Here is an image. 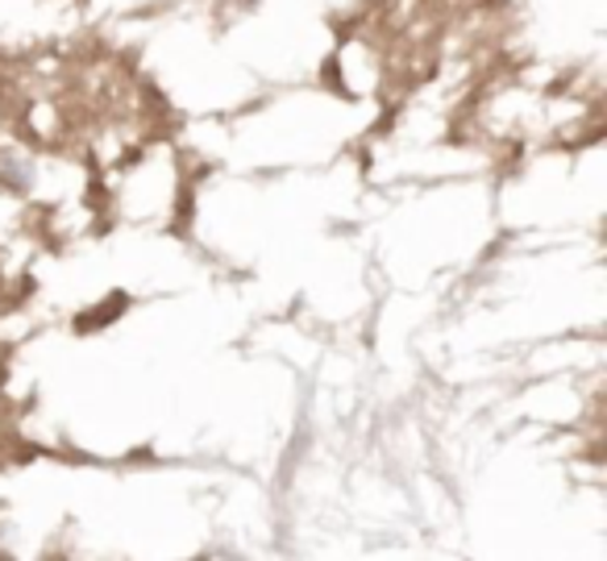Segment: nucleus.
I'll list each match as a JSON object with an SVG mask.
<instances>
[]
</instances>
